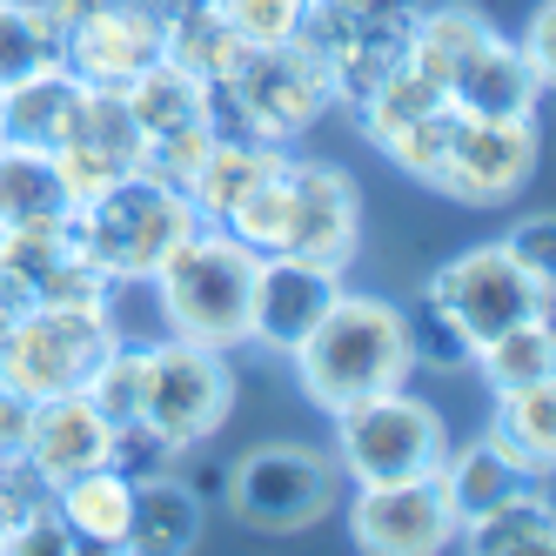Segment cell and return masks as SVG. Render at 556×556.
<instances>
[{
    "label": "cell",
    "mask_w": 556,
    "mask_h": 556,
    "mask_svg": "<svg viewBox=\"0 0 556 556\" xmlns=\"http://www.w3.org/2000/svg\"><path fill=\"white\" fill-rule=\"evenodd\" d=\"M503 249L516 255V262H523L530 275H536V282H549V275H556V222L549 215H530V222H516L509 235H503Z\"/></svg>",
    "instance_id": "cell-41"
},
{
    "label": "cell",
    "mask_w": 556,
    "mask_h": 556,
    "mask_svg": "<svg viewBox=\"0 0 556 556\" xmlns=\"http://www.w3.org/2000/svg\"><path fill=\"white\" fill-rule=\"evenodd\" d=\"M54 14V61H67L94 88H122L162 54L168 21L148 0H41Z\"/></svg>",
    "instance_id": "cell-7"
},
{
    "label": "cell",
    "mask_w": 556,
    "mask_h": 556,
    "mask_svg": "<svg viewBox=\"0 0 556 556\" xmlns=\"http://www.w3.org/2000/svg\"><path fill=\"white\" fill-rule=\"evenodd\" d=\"M435 483H443V496H450V509H456V523H469V516H483L490 503H503V496H516V490H530L536 476H523L516 469L490 435H476V443H463V450H450L443 463H435Z\"/></svg>",
    "instance_id": "cell-28"
},
{
    "label": "cell",
    "mask_w": 556,
    "mask_h": 556,
    "mask_svg": "<svg viewBox=\"0 0 556 556\" xmlns=\"http://www.w3.org/2000/svg\"><path fill=\"white\" fill-rule=\"evenodd\" d=\"M175 443L162 429H154L148 416H135V422H114L108 429V469H122L128 483H148V476H162V469H175Z\"/></svg>",
    "instance_id": "cell-37"
},
{
    "label": "cell",
    "mask_w": 556,
    "mask_h": 556,
    "mask_svg": "<svg viewBox=\"0 0 556 556\" xmlns=\"http://www.w3.org/2000/svg\"><path fill=\"white\" fill-rule=\"evenodd\" d=\"M342 295V268L308 262V255H262L255 262V295H249V342H262L268 355H295L302 336L329 315V302Z\"/></svg>",
    "instance_id": "cell-15"
},
{
    "label": "cell",
    "mask_w": 556,
    "mask_h": 556,
    "mask_svg": "<svg viewBox=\"0 0 556 556\" xmlns=\"http://www.w3.org/2000/svg\"><path fill=\"white\" fill-rule=\"evenodd\" d=\"M81 94V74L67 61H41L21 81L0 88V141H27V148H54L67 128V108Z\"/></svg>",
    "instance_id": "cell-21"
},
{
    "label": "cell",
    "mask_w": 556,
    "mask_h": 556,
    "mask_svg": "<svg viewBox=\"0 0 556 556\" xmlns=\"http://www.w3.org/2000/svg\"><path fill=\"white\" fill-rule=\"evenodd\" d=\"M363 194L355 181L329 162H289V235H282V255H308V262H329L349 268L355 242H363Z\"/></svg>",
    "instance_id": "cell-16"
},
{
    "label": "cell",
    "mask_w": 556,
    "mask_h": 556,
    "mask_svg": "<svg viewBox=\"0 0 556 556\" xmlns=\"http://www.w3.org/2000/svg\"><path fill=\"white\" fill-rule=\"evenodd\" d=\"M336 108L329 67L315 61L302 41H275V48H242L222 81H208V122L215 135H242L282 148L302 128H315Z\"/></svg>",
    "instance_id": "cell-3"
},
{
    "label": "cell",
    "mask_w": 556,
    "mask_h": 556,
    "mask_svg": "<svg viewBox=\"0 0 556 556\" xmlns=\"http://www.w3.org/2000/svg\"><path fill=\"white\" fill-rule=\"evenodd\" d=\"M54 61V14L41 0H0V88Z\"/></svg>",
    "instance_id": "cell-35"
},
{
    "label": "cell",
    "mask_w": 556,
    "mask_h": 556,
    "mask_svg": "<svg viewBox=\"0 0 556 556\" xmlns=\"http://www.w3.org/2000/svg\"><path fill=\"white\" fill-rule=\"evenodd\" d=\"M476 376L490 389H523V382H556V336H549V315L536 323H516L490 342H476Z\"/></svg>",
    "instance_id": "cell-29"
},
{
    "label": "cell",
    "mask_w": 556,
    "mask_h": 556,
    "mask_svg": "<svg viewBox=\"0 0 556 556\" xmlns=\"http://www.w3.org/2000/svg\"><path fill=\"white\" fill-rule=\"evenodd\" d=\"M490 34H496V21L476 14L469 0H435V8H416V14H409V54H403V61H409L416 74H429V81L450 94V81L463 74V61L483 48Z\"/></svg>",
    "instance_id": "cell-22"
},
{
    "label": "cell",
    "mask_w": 556,
    "mask_h": 556,
    "mask_svg": "<svg viewBox=\"0 0 556 556\" xmlns=\"http://www.w3.org/2000/svg\"><path fill=\"white\" fill-rule=\"evenodd\" d=\"M208 148H215V122H194V128H175V135L141 141V168H148V175H162V181H175V188L188 194L194 168L208 162Z\"/></svg>",
    "instance_id": "cell-38"
},
{
    "label": "cell",
    "mask_w": 556,
    "mask_h": 556,
    "mask_svg": "<svg viewBox=\"0 0 556 556\" xmlns=\"http://www.w3.org/2000/svg\"><path fill=\"white\" fill-rule=\"evenodd\" d=\"M74 549H81V543H74V530L54 516V503L0 530V556H74Z\"/></svg>",
    "instance_id": "cell-39"
},
{
    "label": "cell",
    "mask_w": 556,
    "mask_h": 556,
    "mask_svg": "<svg viewBox=\"0 0 556 556\" xmlns=\"http://www.w3.org/2000/svg\"><path fill=\"white\" fill-rule=\"evenodd\" d=\"M409 0H376V8H323L315 0L295 41L329 67V88L342 108H355L382 74L403 67L409 54Z\"/></svg>",
    "instance_id": "cell-9"
},
{
    "label": "cell",
    "mask_w": 556,
    "mask_h": 556,
    "mask_svg": "<svg viewBox=\"0 0 556 556\" xmlns=\"http://www.w3.org/2000/svg\"><path fill=\"white\" fill-rule=\"evenodd\" d=\"M194 543H202V496H194L175 469L135 483L122 549H135V556H181V549H194Z\"/></svg>",
    "instance_id": "cell-20"
},
{
    "label": "cell",
    "mask_w": 556,
    "mask_h": 556,
    "mask_svg": "<svg viewBox=\"0 0 556 556\" xmlns=\"http://www.w3.org/2000/svg\"><path fill=\"white\" fill-rule=\"evenodd\" d=\"M48 503H54V483L41 469H34L27 456H0V530L21 523V516H34V509H48Z\"/></svg>",
    "instance_id": "cell-40"
},
{
    "label": "cell",
    "mask_w": 556,
    "mask_h": 556,
    "mask_svg": "<svg viewBox=\"0 0 556 556\" xmlns=\"http://www.w3.org/2000/svg\"><path fill=\"white\" fill-rule=\"evenodd\" d=\"M429 289H435V302H443L476 342H490V336H503L516 323H536V315H549V302H556V289L536 282L503 242L463 249L456 262H443L429 275Z\"/></svg>",
    "instance_id": "cell-10"
},
{
    "label": "cell",
    "mask_w": 556,
    "mask_h": 556,
    "mask_svg": "<svg viewBox=\"0 0 556 556\" xmlns=\"http://www.w3.org/2000/svg\"><path fill=\"white\" fill-rule=\"evenodd\" d=\"M323 8H376V0H323Z\"/></svg>",
    "instance_id": "cell-46"
},
{
    "label": "cell",
    "mask_w": 556,
    "mask_h": 556,
    "mask_svg": "<svg viewBox=\"0 0 556 556\" xmlns=\"http://www.w3.org/2000/svg\"><path fill=\"white\" fill-rule=\"evenodd\" d=\"M536 154H543V128L536 114H516V122H483V114H463L456 141H450V162H443V194L469 208H496L509 202L516 188L536 175Z\"/></svg>",
    "instance_id": "cell-13"
},
{
    "label": "cell",
    "mask_w": 556,
    "mask_h": 556,
    "mask_svg": "<svg viewBox=\"0 0 556 556\" xmlns=\"http://www.w3.org/2000/svg\"><path fill=\"white\" fill-rule=\"evenodd\" d=\"M208 8L242 34L249 48H275V41H295V34H302L315 0H208Z\"/></svg>",
    "instance_id": "cell-36"
},
{
    "label": "cell",
    "mask_w": 556,
    "mask_h": 556,
    "mask_svg": "<svg viewBox=\"0 0 556 556\" xmlns=\"http://www.w3.org/2000/svg\"><path fill=\"white\" fill-rule=\"evenodd\" d=\"M242 48H249V41L208 8V0H202V8H188V14H168V34H162V54H168L175 67H188L202 88L222 81V74L242 61Z\"/></svg>",
    "instance_id": "cell-30"
},
{
    "label": "cell",
    "mask_w": 556,
    "mask_h": 556,
    "mask_svg": "<svg viewBox=\"0 0 556 556\" xmlns=\"http://www.w3.org/2000/svg\"><path fill=\"white\" fill-rule=\"evenodd\" d=\"M549 34H556V14H549V8H536V14H530V27H523V41H516V54L530 61V74H536L543 88L556 81V54H549Z\"/></svg>",
    "instance_id": "cell-42"
},
{
    "label": "cell",
    "mask_w": 556,
    "mask_h": 556,
    "mask_svg": "<svg viewBox=\"0 0 556 556\" xmlns=\"http://www.w3.org/2000/svg\"><path fill=\"white\" fill-rule=\"evenodd\" d=\"M255 249H242L228 228H194L188 242L154 268V295H162L168 329L208 349L249 342V295H255Z\"/></svg>",
    "instance_id": "cell-4"
},
{
    "label": "cell",
    "mask_w": 556,
    "mask_h": 556,
    "mask_svg": "<svg viewBox=\"0 0 556 556\" xmlns=\"http://www.w3.org/2000/svg\"><path fill=\"white\" fill-rule=\"evenodd\" d=\"M543 94H549V88L530 74V61L516 54V41H509L503 27L463 61V74L450 81V101H456L463 114H483V122H516V114H536Z\"/></svg>",
    "instance_id": "cell-18"
},
{
    "label": "cell",
    "mask_w": 556,
    "mask_h": 556,
    "mask_svg": "<svg viewBox=\"0 0 556 556\" xmlns=\"http://www.w3.org/2000/svg\"><path fill=\"white\" fill-rule=\"evenodd\" d=\"M403 336H409V363L416 369H435V376H456L476 363V336L456 323V315L435 302V289L422 282V295L403 308Z\"/></svg>",
    "instance_id": "cell-32"
},
{
    "label": "cell",
    "mask_w": 556,
    "mask_h": 556,
    "mask_svg": "<svg viewBox=\"0 0 556 556\" xmlns=\"http://www.w3.org/2000/svg\"><path fill=\"white\" fill-rule=\"evenodd\" d=\"M295 363V382L302 395L323 416L363 403L376 389H395L409 382V336H403V308L382 302V295H336L329 315L302 336V349L289 355Z\"/></svg>",
    "instance_id": "cell-2"
},
{
    "label": "cell",
    "mask_w": 556,
    "mask_h": 556,
    "mask_svg": "<svg viewBox=\"0 0 556 556\" xmlns=\"http://www.w3.org/2000/svg\"><path fill=\"white\" fill-rule=\"evenodd\" d=\"M456 122H463V108L456 101H435L429 114H416V122H403L389 141H382V154L395 168H403L409 181H422V188H435L443 181V162H450V141H456Z\"/></svg>",
    "instance_id": "cell-33"
},
{
    "label": "cell",
    "mask_w": 556,
    "mask_h": 556,
    "mask_svg": "<svg viewBox=\"0 0 556 556\" xmlns=\"http://www.w3.org/2000/svg\"><path fill=\"white\" fill-rule=\"evenodd\" d=\"M349 536L369 556H435L456 543V509L435 476L403 483H355L349 496Z\"/></svg>",
    "instance_id": "cell-12"
},
{
    "label": "cell",
    "mask_w": 556,
    "mask_h": 556,
    "mask_svg": "<svg viewBox=\"0 0 556 556\" xmlns=\"http://www.w3.org/2000/svg\"><path fill=\"white\" fill-rule=\"evenodd\" d=\"M235 409V376L222 363V349L208 342H188V336H168L154 342V369H148V422L168 435L175 450H194L228 422Z\"/></svg>",
    "instance_id": "cell-11"
},
{
    "label": "cell",
    "mask_w": 556,
    "mask_h": 556,
    "mask_svg": "<svg viewBox=\"0 0 556 556\" xmlns=\"http://www.w3.org/2000/svg\"><path fill=\"white\" fill-rule=\"evenodd\" d=\"M27 422H34V403L21 389L0 382V456H21L27 450Z\"/></svg>",
    "instance_id": "cell-43"
},
{
    "label": "cell",
    "mask_w": 556,
    "mask_h": 556,
    "mask_svg": "<svg viewBox=\"0 0 556 556\" xmlns=\"http://www.w3.org/2000/svg\"><path fill=\"white\" fill-rule=\"evenodd\" d=\"M490 443L523 469L543 476L556 469V389L549 382H523V389H496V416H490Z\"/></svg>",
    "instance_id": "cell-23"
},
{
    "label": "cell",
    "mask_w": 556,
    "mask_h": 556,
    "mask_svg": "<svg viewBox=\"0 0 556 556\" xmlns=\"http://www.w3.org/2000/svg\"><path fill=\"white\" fill-rule=\"evenodd\" d=\"M202 228V215H194V202L162 181V175H122L108 181L101 194H88V202H74L67 215V242L81 249V262H94L114 289L122 282H154V268H162L188 235Z\"/></svg>",
    "instance_id": "cell-1"
},
{
    "label": "cell",
    "mask_w": 556,
    "mask_h": 556,
    "mask_svg": "<svg viewBox=\"0 0 556 556\" xmlns=\"http://www.w3.org/2000/svg\"><path fill=\"white\" fill-rule=\"evenodd\" d=\"M336 422V469L349 483H403V476H435L450 456V422L435 403L409 395L403 382L376 389L363 403L329 416Z\"/></svg>",
    "instance_id": "cell-5"
},
{
    "label": "cell",
    "mask_w": 556,
    "mask_h": 556,
    "mask_svg": "<svg viewBox=\"0 0 556 556\" xmlns=\"http://www.w3.org/2000/svg\"><path fill=\"white\" fill-rule=\"evenodd\" d=\"M54 168H61L74 202H88V194H101L108 181H122V175L141 168V128H135L122 88L81 81V94H74V108H67V128L54 141Z\"/></svg>",
    "instance_id": "cell-14"
},
{
    "label": "cell",
    "mask_w": 556,
    "mask_h": 556,
    "mask_svg": "<svg viewBox=\"0 0 556 556\" xmlns=\"http://www.w3.org/2000/svg\"><path fill=\"white\" fill-rule=\"evenodd\" d=\"M456 549L469 556H549L556 549V516H549V496L530 483L503 503H490L483 516L456 523Z\"/></svg>",
    "instance_id": "cell-25"
},
{
    "label": "cell",
    "mask_w": 556,
    "mask_h": 556,
    "mask_svg": "<svg viewBox=\"0 0 556 556\" xmlns=\"http://www.w3.org/2000/svg\"><path fill=\"white\" fill-rule=\"evenodd\" d=\"M21 308H27V302H21V295H14L8 282H0V342H8V329L21 323Z\"/></svg>",
    "instance_id": "cell-44"
},
{
    "label": "cell",
    "mask_w": 556,
    "mask_h": 556,
    "mask_svg": "<svg viewBox=\"0 0 556 556\" xmlns=\"http://www.w3.org/2000/svg\"><path fill=\"white\" fill-rule=\"evenodd\" d=\"M222 228H228L242 249H255V255H275V249H282V235H289V154L222 215Z\"/></svg>",
    "instance_id": "cell-34"
},
{
    "label": "cell",
    "mask_w": 556,
    "mask_h": 556,
    "mask_svg": "<svg viewBox=\"0 0 556 556\" xmlns=\"http://www.w3.org/2000/svg\"><path fill=\"white\" fill-rule=\"evenodd\" d=\"M122 336L114 329V302H34L0 342V382L21 389L27 403L81 389L94 355Z\"/></svg>",
    "instance_id": "cell-6"
},
{
    "label": "cell",
    "mask_w": 556,
    "mask_h": 556,
    "mask_svg": "<svg viewBox=\"0 0 556 556\" xmlns=\"http://www.w3.org/2000/svg\"><path fill=\"white\" fill-rule=\"evenodd\" d=\"M122 101H128V114H135L141 141H154V135H175V128H194V122H208V88L194 81L188 67H175L168 54H154L141 74H128V81H122Z\"/></svg>",
    "instance_id": "cell-26"
},
{
    "label": "cell",
    "mask_w": 556,
    "mask_h": 556,
    "mask_svg": "<svg viewBox=\"0 0 556 556\" xmlns=\"http://www.w3.org/2000/svg\"><path fill=\"white\" fill-rule=\"evenodd\" d=\"M282 162V148H268V141H242V135H215V148H208V162L194 168V181H188V202H194V215H202L208 228H222V215L242 202V194Z\"/></svg>",
    "instance_id": "cell-27"
},
{
    "label": "cell",
    "mask_w": 556,
    "mask_h": 556,
    "mask_svg": "<svg viewBox=\"0 0 556 556\" xmlns=\"http://www.w3.org/2000/svg\"><path fill=\"white\" fill-rule=\"evenodd\" d=\"M108 416L88 403L81 389L67 395H48V403H34V422H27V463L48 476V483H67V476L81 469H101L108 463Z\"/></svg>",
    "instance_id": "cell-17"
},
{
    "label": "cell",
    "mask_w": 556,
    "mask_h": 556,
    "mask_svg": "<svg viewBox=\"0 0 556 556\" xmlns=\"http://www.w3.org/2000/svg\"><path fill=\"white\" fill-rule=\"evenodd\" d=\"M148 369H154V349L114 336V342L94 355V369L81 376V395H88L108 422H135V416L148 409Z\"/></svg>",
    "instance_id": "cell-31"
},
{
    "label": "cell",
    "mask_w": 556,
    "mask_h": 556,
    "mask_svg": "<svg viewBox=\"0 0 556 556\" xmlns=\"http://www.w3.org/2000/svg\"><path fill=\"white\" fill-rule=\"evenodd\" d=\"M74 194L54 168V148L0 141V228H67Z\"/></svg>",
    "instance_id": "cell-19"
},
{
    "label": "cell",
    "mask_w": 556,
    "mask_h": 556,
    "mask_svg": "<svg viewBox=\"0 0 556 556\" xmlns=\"http://www.w3.org/2000/svg\"><path fill=\"white\" fill-rule=\"evenodd\" d=\"M128 503H135V483L122 469H81L67 476V483H54V516L74 530V543L81 549H122L128 536Z\"/></svg>",
    "instance_id": "cell-24"
},
{
    "label": "cell",
    "mask_w": 556,
    "mask_h": 556,
    "mask_svg": "<svg viewBox=\"0 0 556 556\" xmlns=\"http://www.w3.org/2000/svg\"><path fill=\"white\" fill-rule=\"evenodd\" d=\"M342 469L308 443H262L228 469V509L255 530H308L336 509Z\"/></svg>",
    "instance_id": "cell-8"
},
{
    "label": "cell",
    "mask_w": 556,
    "mask_h": 556,
    "mask_svg": "<svg viewBox=\"0 0 556 556\" xmlns=\"http://www.w3.org/2000/svg\"><path fill=\"white\" fill-rule=\"evenodd\" d=\"M148 8H154V14L168 21V14H188V8H202V0H148Z\"/></svg>",
    "instance_id": "cell-45"
}]
</instances>
